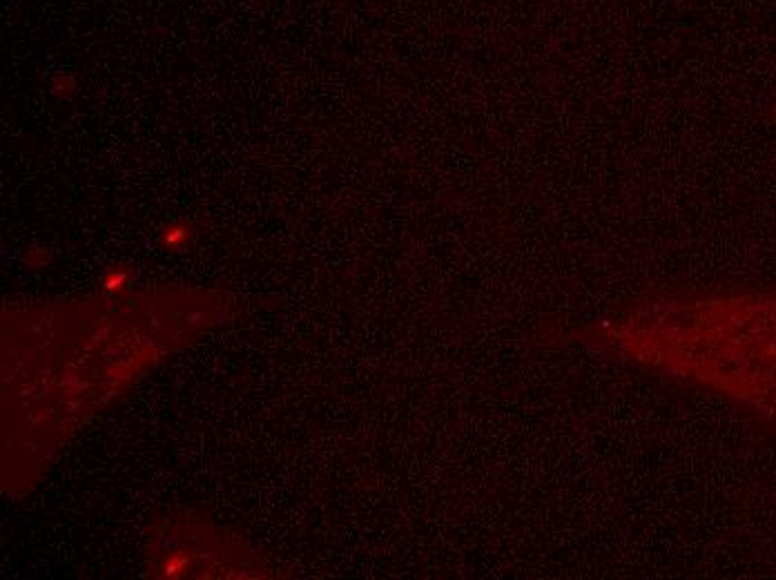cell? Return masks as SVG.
Listing matches in <instances>:
<instances>
[{
	"instance_id": "1",
	"label": "cell",
	"mask_w": 776,
	"mask_h": 580,
	"mask_svg": "<svg viewBox=\"0 0 776 580\" xmlns=\"http://www.w3.org/2000/svg\"><path fill=\"white\" fill-rule=\"evenodd\" d=\"M192 237H194L192 225L183 223V221H181V223H172V225H168V228H163V232H161V246L165 248V250L179 253V250H183L185 246H190Z\"/></svg>"
},
{
	"instance_id": "2",
	"label": "cell",
	"mask_w": 776,
	"mask_h": 580,
	"mask_svg": "<svg viewBox=\"0 0 776 580\" xmlns=\"http://www.w3.org/2000/svg\"><path fill=\"white\" fill-rule=\"evenodd\" d=\"M130 279H132V273L128 268H123V266L110 268V271L103 275V288L110 290V293H121V290H126L130 286Z\"/></svg>"
},
{
	"instance_id": "3",
	"label": "cell",
	"mask_w": 776,
	"mask_h": 580,
	"mask_svg": "<svg viewBox=\"0 0 776 580\" xmlns=\"http://www.w3.org/2000/svg\"><path fill=\"white\" fill-rule=\"evenodd\" d=\"M183 569H185V561H183V558L172 556V558H168V561H165L163 572L168 574V576H179Z\"/></svg>"
}]
</instances>
